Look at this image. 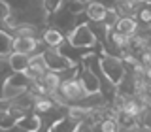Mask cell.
<instances>
[{
    "label": "cell",
    "mask_w": 151,
    "mask_h": 132,
    "mask_svg": "<svg viewBox=\"0 0 151 132\" xmlns=\"http://www.w3.org/2000/svg\"><path fill=\"white\" fill-rule=\"evenodd\" d=\"M149 111H151V108H149Z\"/></svg>",
    "instance_id": "23"
},
{
    "label": "cell",
    "mask_w": 151,
    "mask_h": 132,
    "mask_svg": "<svg viewBox=\"0 0 151 132\" xmlns=\"http://www.w3.org/2000/svg\"><path fill=\"white\" fill-rule=\"evenodd\" d=\"M15 74L12 62H9V53H0V96H2L4 85L8 83V79Z\"/></svg>",
    "instance_id": "9"
},
{
    "label": "cell",
    "mask_w": 151,
    "mask_h": 132,
    "mask_svg": "<svg viewBox=\"0 0 151 132\" xmlns=\"http://www.w3.org/2000/svg\"><path fill=\"white\" fill-rule=\"evenodd\" d=\"M60 4H63V0H44V8L47 13H53L57 9L60 8Z\"/></svg>",
    "instance_id": "21"
},
{
    "label": "cell",
    "mask_w": 151,
    "mask_h": 132,
    "mask_svg": "<svg viewBox=\"0 0 151 132\" xmlns=\"http://www.w3.org/2000/svg\"><path fill=\"white\" fill-rule=\"evenodd\" d=\"M66 40L72 45L79 47V49H91L98 44V38L93 32V28L89 27V23H79L74 27V30L66 36Z\"/></svg>",
    "instance_id": "2"
},
{
    "label": "cell",
    "mask_w": 151,
    "mask_h": 132,
    "mask_svg": "<svg viewBox=\"0 0 151 132\" xmlns=\"http://www.w3.org/2000/svg\"><path fill=\"white\" fill-rule=\"evenodd\" d=\"M45 55V60L47 64H49V70H57V72H66V70L74 68V66H78L74 62L72 59H68L63 51H60V47H47L44 51Z\"/></svg>",
    "instance_id": "5"
},
{
    "label": "cell",
    "mask_w": 151,
    "mask_h": 132,
    "mask_svg": "<svg viewBox=\"0 0 151 132\" xmlns=\"http://www.w3.org/2000/svg\"><path fill=\"white\" fill-rule=\"evenodd\" d=\"M9 62H12V66H13V70H15V72H27L28 62H30V55L12 51V53H9Z\"/></svg>",
    "instance_id": "16"
},
{
    "label": "cell",
    "mask_w": 151,
    "mask_h": 132,
    "mask_svg": "<svg viewBox=\"0 0 151 132\" xmlns=\"http://www.w3.org/2000/svg\"><path fill=\"white\" fill-rule=\"evenodd\" d=\"M100 64H102L104 75H106L113 85H119L123 79H125V75L129 74L127 64L123 62V59H121L119 55H108V53H104L100 57Z\"/></svg>",
    "instance_id": "1"
},
{
    "label": "cell",
    "mask_w": 151,
    "mask_h": 132,
    "mask_svg": "<svg viewBox=\"0 0 151 132\" xmlns=\"http://www.w3.org/2000/svg\"><path fill=\"white\" fill-rule=\"evenodd\" d=\"M12 13H13V8L8 0H0V19L2 21H9L12 19Z\"/></svg>",
    "instance_id": "20"
},
{
    "label": "cell",
    "mask_w": 151,
    "mask_h": 132,
    "mask_svg": "<svg viewBox=\"0 0 151 132\" xmlns=\"http://www.w3.org/2000/svg\"><path fill=\"white\" fill-rule=\"evenodd\" d=\"M78 75H79V79L83 81V85H85V89H87V93H89V94H91V93H96V91H100V85H102L100 75H98L96 72H93L91 68L83 66L81 72H78Z\"/></svg>",
    "instance_id": "8"
},
{
    "label": "cell",
    "mask_w": 151,
    "mask_h": 132,
    "mask_svg": "<svg viewBox=\"0 0 151 132\" xmlns=\"http://www.w3.org/2000/svg\"><path fill=\"white\" fill-rule=\"evenodd\" d=\"M13 128H17V130H40L42 128V117H40V113L34 111V115H23L21 119L15 123Z\"/></svg>",
    "instance_id": "12"
},
{
    "label": "cell",
    "mask_w": 151,
    "mask_h": 132,
    "mask_svg": "<svg viewBox=\"0 0 151 132\" xmlns=\"http://www.w3.org/2000/svg\"><path fill=\"white\" fill-rule=\"evenodd\" d=\"M110 40L113 42V44H117L121 47V49H127V47H130V44H132V36H129V34H123L121 30H117V28H113V30H110Z\"/></svg>",
    "instance_id": "17"
},
{
    "label": "cell",
    "mask_w": 151,
    "mask_h": 132,
    "mask_svg": "<svg viewBox=\"0 0 151 132\" xmlns=\"http://www.w3.org/2000/svg\"><path fill=\"white\" fill-rule=\"evenodd\" d=\"M30 83H32V77L27 72H15L8 79V83L4 85V91H2V96L0 98L13 100V98H17L19 94L25 93L27 89L30 87Z\"/></svg>",
    "instance_id": "4"
},
{
    "label": "cell",
    "mask_w": 151,
    "mask_h": 132,
    "mask_svg": "<svg viewBox=\"0 0 151 132\" xmlns=\"http://www.w3.org/2000/svg\"><path fill=\"white\" fill-rule=\"evenodd\" d=\"M12 42H13V36L0 30V53H12Z\"/></svg>",
    "instance_id": "18"
},
{
    "label": "cell",
    "mask_w": 151,
    "mask_h": 132,
    "mask_svg": "<svg viewBox=\"0 0 151 132\" xmlns=\"http://www.w3.org/2000/svg\"><path fill=\"white\" fill-rule=\"evenodd\" d=\"M59 91L66 98L68 104H78L79 100H83V98L89 94L87 89H85V85H83V81L79 79V75L64 77L63 83H60V87H59Z\"/></svg>",
    "instance_id": "3"
},
{
    "label": "cell",
    "mask_w": 151,
    "mask_h": 132,
    "mask_svg": "<svg viewBox=\"0 0 151 132\" xmlns=\"http://www.w3.org/2000/svg\"><path fill=\"white\" fill-rule=\"evenodd\" d=\"M40 79L45 83V87L49 89V94L55 93V91H59L60 83H63V75H60V72H57V70H47Z\"/></svg>",
    "instance_id": "13"
},
{
    "label": "cell",
    "mask_w": 151,
    "mask_h": 132,
    "mask_svg": "<svg viewBox=\"0 0 151 132\" xmlns=\"http://www.w3.org/2000/svg\"><path fill=\"white\" fill-rule=\"evenodd\" d=\"M47 70H49V64H47L44 53H34V55H30V62H28L27 74L32 77V81H34V79H40L42 75L47 72Z\"/></svg>",
    "instance_id": "6"
},
{
    "label": "cell",
    "mask_w": 151,
    "mask_h": 132,
    "mask_svg": "<svg viewBox=\"0 0 151 132\" xmlns=\"http://www.w3.org/2000/svg\"><path fill=\"white\" fill-rule=\"evenodd\" d=\"M115 28H117V30H121L123 34L134 36L136 32L140 30V25H138V17H134V15H123V17H119V21H117Z\"/></svg>",
    "instance_id": "10"
},
{
    "label": "cell",
    "mask_w": 151,
    "mask_h": 132,
    "mask_svg": "<svg viewBox=\"0 0 151 132\" xmlns=\"http://www.w3.org/2000/svg\"><path fill=\"white\" fill-rule=\"evenodd\" d=\"M147 94H149V98H151V81H149V85H147Z\"/></svg>",
    "instance_id": "22"
},
{
    "label": "cell",
    "mask_w": 151,
    "mask_h": 132,
    "mask_svg": "<svg viewBox=\"0 0 151 132\" xmlns=\"http://www.w3.org/2000/svg\"><path fill=\"white\" fill-rule=\"evenodd\" d=\"M42 38H44V42L47 44V47H60L66 40V34L60 32L59 28H55V27H49L42 32Z\"/></svg>",
    "instance_id": "11"
},
{
    "label": "cell",
    "mask_w": 151,
    "mask_h": 132,
    "mask_svg": "<svg viewBox=\"0 0 151 132\" xmlns=\"http://www.w3.org/2000/svg\"><path fill=\"white\" fill-rule=\"evenodd\" d=\"M15 36H40V27L30 21H19L13 25Z\"/></svg>",
    "instance_id": "14"
},
{
    "label": "cell",
    "mask_w": 151,
    "mask_h": 132,
    "mask_svg": "<svg viewBox=\"0 0 151 132\" xmlns=\"http://www.w3.org/2000/svg\"><path fill=\"white\" fill-rule=\"evenodd\" d=\"M110 8L106 6L104 2H98V0H89L87 8H85V17L87 21H94V23H104Z\"/></svg>",
    "instance_id": "7"
},
{
    "label": "cell",
    "mask_w": 151,
    "mask_h": 132,
    "mask_svg": "<svg viewBox=\"0 0 151 132\" xmlns=\"http://www.w3.org/2000/svg\"><path fill=\"white\" fill-rule=\"evenodd\" d=\"M55 106H57V102L49 94H36V100H34V111L36 113H40V115L42 113H47V111L53 110Z\"/></svg>",
    "instance_id": "15"
},
{
    "label": "cell",
    "mask_w": 151,
    "mask_h": 132,
    "mask_svg": "<svg viewBox=\"0 0 151 132\" xmlns=\"http://www.w3.org/2000/svg\"><path fill=\"white\" fill-rule=\"evenodd\" d=\"M136 17H138V21L144 23V25H151V0L147 2V6H144L140 9Z\"/></svg>",
    "instance_id": "19"
}]
</instances>
